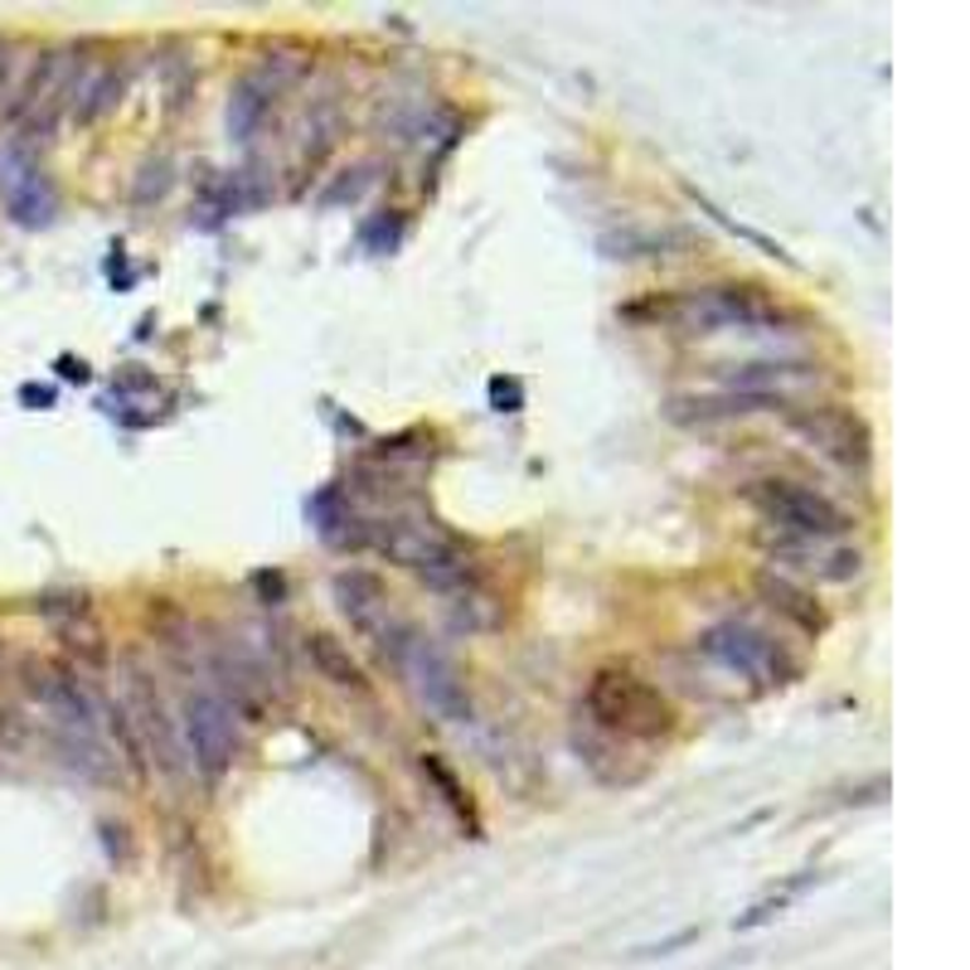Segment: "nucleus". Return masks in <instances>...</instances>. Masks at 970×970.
I'll return each mask as SVG.
<instances>
[{
  "instance_id": "1",
  "label": "nucleus",
  "mask_w": 970,
  "mask_h": 970,
  "mask_svg": "<svg viewBox=\"0 0 970 970\" xmlns=\"http://www.w3.org/2000/svg\"><path fill=\"white\" fill-rule=\"evenodd\" d=\"M588 714L607 732H622V738H640V742H656L674 732V704L626 665H607V670L592 674Z\"/></svg>"
},
{
  "instance_id": "2",
  "label": "nucleus",
  "mask_w": 970,
  "mask_h": 970,
  "mask_svg": "<svg viewBox=\"0 0 970 970\" xmlns=\"http://www.w3.org/2000/svg\"><path fill=\"white\" fill-rule=\"evenodd\" d=\"M379 646H383V656L408 674L417 698H423L437 718H447V724H466L471 718L466 680H461V670L451 665V656L442 646H432V640L417 636L408 622H393V616H389V626L379 631Z\"/></svg>"
},
{
  "instance_id": "3",
  "label": "nucleus",
  "mask_w": 970,
  "mask_h": 970,
  "mask_svg": "<svg viewBox=\"0 0 970 970\" xmlns=\"http://www.w3.org/2000/svg\"><path fill=\"white\" fill-rule=\"evenodd\" d=\"M369 539H374L393 563L413 568L427 588L447 592V588H461V582L471 578V563H466V554H461V544L447 539L442 529H437L432 520H423V515H413V520H383Z\"/></svg>"
},
{
  "instance_id": "4",
  "label": "nucleus",
  "mask_w": 970,
  "mask_h": 970,
  "mask_svg": "<svg viewBox=\"0 0 970 970\" xmlns=\"http://www.w3.org/2000/svg\"><path fill=\"white\" fill-rule=\"evenodd\" d=\"M748 500L758 505L772 524L786 529V539H810V544H830L850 529V515L820 495L816 485H800V481H786V476H772V481H758L748 490Z\"/></svg>"
},
{
  "instance_id": "5",
  "label": "nucleus",
  "mask_w": 970,
  "mask_h": 970,
  "mask_svg": "<svg viewBox=\"0 0 970 970\" xmlns=\"http://www.w3.org/2000/svg\"><path fill=\"white\" fill-rule=\"evenodd\" d=\"M684 325L694 331H782L796 315L786 307H776L762 287H704V291H684L670 307Z\"/></svg>"
},
{
  "instance_id": "6",
  "label": "nucleus",
  "mask_w": 970,
  "mask_h": 970,
  "mask_svg": "<svg viewBox=\"0 0 970 970\" xmlns=\"http://www.w3.org/2000/svg\"><path fill=\"white\" fill-rule=\"evenodd\" d=\"M708 660H718L724 670L742 674V680H758V684H792L800 674V665L786 656L782 640H772L766 631L748 626V622H718L704 631L698 640Z\"/></svg>"
},
{
  "instance_id": "7",
  "label": "nucleus",
  "mask_w": 970,
  "mask_h": 970,
  "mask_svg": "<svg viewBox=\"0 0 970 970\" xmlns=\"http://www.w3.org/2000/svg\"><path fill=\"white\" fill-rule=\"evenodd\" d=\"M180 732H185L189 762H195L199 776L219 782L233 766V752H239V728H233V704L219 698L213 690H189L180 698Z\"/></svg>"
},
{
  "instance_id": "8",
  "label": "nucleus",
  "mask_w": 970,
  "mask_h": 970,
  "mask_svg": "<svg viewBox=\"0 0 970 970\" xmlns=\"http://www.w3.org/2000/svg\"><path fill=\"white\" fill-rule=\"evenodd\" d=\"M0 189H5L10 219L25 223V229H39V223L54 219V185L44 180V171L25 155V146H5L0 155Z\"/></svg>"
},
{
  "instance_id": "9",
  "label": "nucleus",
  "mask_w": 970,
  "mask_h": 970,
  "mask_svg": "<svg viewBox=\"0 0 970 970\" xmlns=\"http://www.w3.org/2000/svg\"><path fill=\"white\" fill-rule=\"evenodd\" d=\"M792 423L825 457L844 461V466H868V457H874V437H868L864 417L850 408H806V413H792Z\"/></svg>"
},
{
  "instance_id": "10",
  "label": "nucleus",
  "mask_w": 970,
  "mask_h": 970,
  "mask_svg": "<svg viewBox=\"0 0 970 970\" xmlns=\"http://www.w3.org/2000/svg\"><path fill=\"white\" fill-rule=\"evenodd\" d=\"M122 714L137 724V732L146 738V748H151V758L165 766L171 776H180V732H175V724H171V714H165V704H161V694H155V684H151V674H141V670H131V680H127V708Z\"/></svg>"
},
{
  "instance_id": "11",
  "label": "nucleus",
  "mask_w": 970,
  "mask_h": 970,
  "mask_svg": "<svg viewBox=\"0 0 970 970\" xmlns=\"http://www.w3.org/2000/svg\"><path fill=\"white\" fill-rule=\"evenodd\" d=\"M335 602H340V612L349 616V626H355V631H365V636H379V631H383V616H389V592H383V582L374 578V573H365V568L335 573Z\"/></svg>"
},
{
  "instance_id": "12",
  "label": "nucleus",
  "mask_w": 970,
  "mask_h": 970,
  "mask_svg": "<svg viewBox=\"0 0 970 970\" xmlns=\"http://www.w3.org/2000/svg\"><path fill=\"white\" fill-rule=\"evenodd\" d=\"M816 369L792 365V359H752V365H728L724 383L732 393H762V399H782L786 383H806Z\"/></svg>"
},
{
  "instance_id": "13",
  "label": "nucleus",
  "mask_w": 970,
  "mask_h": 970,
  "mask_svg": "<svg viewBox=\"0 0 970 970\" xmlns=\"http://www.w3.org/2000/svg\"><path fill=\"white\" fill-rule=\"evenodd\" d=\"M307 660L321 670V680L335 684V690L369 694V680H365V670H359V660L349 656L335 636H325V631H311V636H307Z\"/></svg>"
},
{
  "instance_id": "14",
  "label": "nucleus",
  "mask_w": 970,
  "mask_h": 970,
  "mask_svg": "<svg viewBox=\"0 0 970 970\" xmlns=\"http://www.w3.org/2000/svg\"><path fill=\"white\" fill-rule=\"evenodd\" d=\"M758 592L766 597V607H772V612L792 616V622H796L800 631H810V636H820V631H825V612H820V607H816V597H810V592H800L796 582H786V578H772V573H762V578H758Z\"/></svg>"
},
{
  "instance_id": "15",
  "label": "nucleus",
  "mask_w": 970,
  "mask_h": 970,
  "mask_svg": "<svg viewBox=\"0 0 970 970\" xmlns=\"http://www.w3.org/2000/svg\"><path fill=\"white\" fill-rule=\"evenodd\" d=\"M267 103H273V88H267L263 78H243V83L233 88V103H229L233 141H253V131H257V122H263Z\"/></svg>"
},
{
  "instance_id": "16",
  "label": "nucleus",
  "mask_w": 970,
  "mask_h": 970,
  "mask_svg": "<svg viewBox=\"0 0 970 970\" xmlns=\"http://www.w3.org/2000/svg\"><path fill=\"white\" fill-rule=\"evenodd\" d=\"M423 772L437 782V792H442L447 806L457 810L461 820H471V830H476V806H471V796L461 792V782H457V776H451V766H447L442 758H432V752H427V758H423Z\"/></svg>"
},
{
  "instance_id": "17",
  "label": "nucleus",
  "mask_w": 970,
  "mask_h": 970,
  "mask_svg": "<svg viewBox=\"0 0 970 970\" xmlns=\"http://www.w3.org/2000/svg\"><path fill=\"white\" fill-rule=\"evenodd\" d=\"M490 399H495V408H500V413H520L524 408L520 379H490Z\"/></svg>"
},
{
  "instance_id": "18",
  "label": "nucleus",
  "mask_w": 970,
  "mask_h": 970,
  "mask_svg": "<svg viewBox=\"0 0 970 970\" xmlns=\"http://www.w3.org/2000/svg\"><path fill=\"white\" fill-rule=\"evenodd\" d=\"M165 185H171V165H165V161L146 165V171H141V189H137V205H146V199H151V189H155V199H161Z\"/></svg>"
},
{
  "instance_id": "19",
  "label": "nucleus",
  "mask_w": 970,
  "mask_h": 970,
  "mask_svg": "<svg viewBox=\"0 0 970 970\" xmlns=\"http://www.w3.org/2000/svg\"><path fill=\"white\" fill-rule=\"evenodd\" d=\"M59 374L73 379V383H83V379H88V365H83V359H73V355H63V359H59Z\"/></svg>"
},
{
  "instance_id": "20",
  "label": "nucleus",
  "mask_w": 970,
  "mask_h": 970,
  "mask_svg": "<svg viewBox=\"0 0 970 970\" xmlns=\"http://www.w3.org/2000/svg\"><path fill=\"white\" fill-rule=\"evenodd\" d=\"M20 399L35 403V408H54V389H35V383H30V389H20Z\"/></svg>"
},
{
  "instance_id": "21",
  "label": "nucleus",
  "mask_w": 970,
  "mask_h": 970,
  "mask_svg": "<svg viewBox=\"0 0 970 970\" xmlns=\"http://www.w3.org/2000/svg\"><path fill=\"white\" fill-rule=\"evenodd\" d=\"M698 205H704V209H708V213H714V219H718V209H714V205H708V199H698ZM724 223H728V219H724ZM742 239H752V243H758V247H766V253H772V257H782V247H776V243H766V239H762V233H742Z\"/></svg>"
},
{
  "instance_id": "22",
  "label": "nucleus",
  "mask_w": 970,
  "mask_h": 970,
  "mask_svg": "<svg viewBox=\"0 0 970 970\" xmlns=\"http://www.w3.org/2000/svg\"><path fill=\"white\" fill-rule=\"evenodd\" d=\"M5 78H10V44L0 39V88H5Z\"/></svg>"
}]
</instances>
